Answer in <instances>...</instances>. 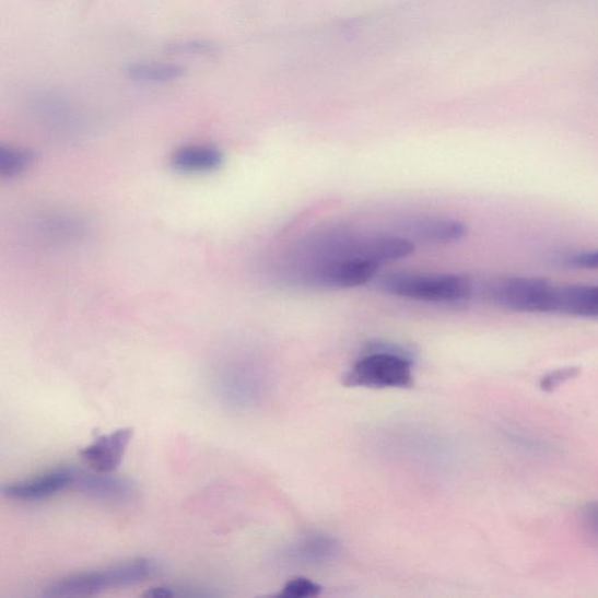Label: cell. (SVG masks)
Instances as JSON below:
<instances>
[{
  "label": "cell",
  "mask_w": 598,
  "mask_h": 598,
  "mask_svg": "<svg viewBox=\"0 0 598 598\" xmlns=\"http://www.w3.org/2000/svg\"><path fill=\"white\" fill-rule=\"evenodd\" d=\"M577 374L578 370L574 367L556 370L550 374L544 375L543 379L541 380V388L546 391H552L561 384L576 377Z\"/></svg>",
  "instance_id": "obj_18"
},
{
  "label": "cell",
  "mask_w": 598,
  "mask_h": 598,
  "mask_svg": "<svg viewBox=\"0 0 598 598\" xmlns=\"http://www.w3.org/2000/svg\"><path fill=\"white\" fill-rule=\"evenodd\" d=\"M33 162L32 152L16 146H0V176L3 178L19 177L25 173Z\"/></svg>",
  "instance_id": "obj_15"
},
{
  "label": "cell",
  "mask_w": 598,
  "mask_h": 598,
  "mask_svg": "<svg viewBox=\"0 0 598 598\" xmlns=\"http://www.w3.org/2000/svg\"><path fill=\"white\" fill-rule=\"evenodd\" d=\"M583 523L587 531L598 538V503L589 504L583 512Z\"/></svg>",
  "instance_id": "obj_20"
},
{
  "label": "cell",
  "mask_w": 598,
  "mask_h": 598,
  "mask_svg": "<svg viewBox=\"0 0 598 598\" xmlns=\"http://www.w3.org/2000/svg\"><path fill=\"white\" fill-rule=\"evenodd\" d=\"M338 543L328 536H310L301 540L292 554L306 563H323L333 559Z\"/></svg>",
  "instance_id": "obj_13"
},
{
  "label": "cell",
  "mask_w": 598,
  "mask_h": 598,
  "mask_svg": "<svg viewBox=\"0 0 598 598\" xmlns=\"http://www.w3.org/2000/svg\"><path fill=\"white\" fill-rule=\"evenodd\" d=\"M126 74L137 81L169 82L181 78L185 70L176 63H133L127 67Z\"/></svg>",
  "instance_id": "obj_14"
},
{
  "label": "cell",
  "mask_w": 598,
  "mask_h": 598,
  "mask_svg": "<svg viewBox=\"0 0 598 598\" xmlns=\"http://www.w3.org/2000/svg\"><path fill=\"white\" fill-rule=\"evenodd\" d=\"M349 387L409 388L413 386V361L400 347L379 344L370 348L345 374Z\"/></svg>",
  "instance_id": "obj_2"
},
{
  "label": "cell",
  "mask_w": 598,
  "mask_h": 598,
  "mask_svg": "<svg viewBox=\"0 0 598 598\" xmlns=\"http://www.w3.org/2000/svg\"><path fill=\"white\" fill-rule=\"evenodd\" d=\"M408 231L421 243L447 245L462 241L468 228L462 222L447 219L415 220L408 225Z\"/></svg>",
  "instance_id": "obj_11"
},
{
  "label": "cell",
  "mask_w": 598,
  "mask_h": 598,
  "mask_svg": "<svg viewBox=\"0 0 598 598\" xmlns=\"http://www.w3.org/2000/svg\"><path fill=\"white\" fill-rule=\"evenodd\" d=\"M145 597H156V598H167V597H175L178 596V593L175 588L171 587H156L151 588L146 593L143 594Z\"/></svg>",
  "instance_id": "obj_21"
},
{
  "label": "cell",
  "mask_w": 598,
  "mask_h": 598,
  "mask_svg": "<svg viewBox=\"0 0 598 598\" xmlns=\"http://www.w3.org/2000/svg\"><path fill=\"white\" fill-rule=\"evenodd\" d=\"M167 52L175 55H211L216 52L218 46L203 40H187L168 44Z\"/></svg>",
  "instance_id": "obj_17"
},
{
  "label": "cell",
  "mask_w": 598,
  "mask_h": 598,
  "mask_svg": "<svg viewBox=\"0 0 598 598\" xmlns=\"http://www.w3.org/2000/svg\"><path fill=\"white\" fill-rule=\"evenodd\" d=\"M132 435V429H122L101 436L83 448L80 456L93 471L110 473L121 466Z\"/></svg>",
  "instance_id": "obj_8"
},
{
  "label": "cell",
  "mask_w": 598,
  "mask_h": 598,
  "mask_svg": "<svg viewBox=\"0 0 598 598\" xmlns=\"http://www.w3.org/2000/svg\"><path fill=\"white\" fill-rule=\"evenodd\" d=\"M555 285L538 278H504L486 286L485 296L504 310L553 314Z\"/></svg>",
  "instance_id": "obj_5"
},
{
  "label": "cell",
  "mask_w": 598,
  "mask_h": 598,
  "mask_svg": "<svg viewBox=\"0 0 598 598\" xmlns=\"http://www.w3.org/2000/svg\"><path fill=\"white\" fill-rule=\"evenodd\" d=\"M567 265L576 269L596 270L598 269V250L574 255L568 259Z\"/></svg>",
  "instance_id": "obj_19"
},
{
  "label": "cell",
  "mask_w": 598,
  "mask_h": 598,
  "mask_svg": "<svg viewBox=\"0 0 598 598\" xmlns=\"http://www.w3.org/2000/svg\"><path fill=\"white\" fill-rule=\"evenodd\" d=\"M72 489L93 499L117 504L132 502L137 494L134 485L126 478L79 469H75Z\"/></svg>",
  "instance_id": "obj_7"
},
{
  "label": "cell",
  "mask_w": 598,
  "mask_h": 598,
  "mask_svg": "<svg viewBox=\"0 0 598 598\" xmlns=\"http://www.w3.org/2000/svg\"><path fill=\"white\" fill-rule=\"evenodd\" d=\"M157 570V563L151 559H132L104 570L87 571L60 578L46 589V596H93L109 588L142 584L155 576Z\"/></svg>",
  "instance_id": "obj_1"
},
{
  "label": "cell",
  "mask_w": 598,
  "mask_h": 598,
  "mask_svg": "<svg viewBox=\"0 0 598 598\" xmlns=\"http://www.w3.org/2000/svg\"><path fill=\"white\" fill-rule=\"evenodd\" d=\"M321 587L305 577L290 579L279 594L283 598H309L320 594Z\"/></svg>",
  "instance_id": "obj_16"
},
{
  "label": "cell",
  "mask_w": 598,
  "mask_h": 598,
  "mask_svg": "<svg viewBox=\"0 0 598 598\" xmlns=\"http://www.w3.org/2000/svg\"><path fill=\"white\" fill-rule=\"evenodd\" d=\"M75 469L57 468L43 472L28 480L8 484L3 488L7 499L16 502H39L55 494L72 489Z\"/></svg>",
  "instance_id": "obj_6"
},
{
  "label": "cell",
  "mask_w": 598,
  "mask_h": 598,
  "mask_svg": "<svg viewBox=\"0 0 598 598\" xmlns=\"http://www.w3.org/2000/svg\"><path fill=\"white\" fill-rule=\"evenodd\" d=\"M304 265L294 277L301 283L327 289H350L370 282L380 266L377 263L339 258L331 255L302 256Z\"/></svg>",
  "instance_id": "obj_4"
},
{
  "label": "cell",
  "mask_w": 598,
  "mask_h": 598,
  "mask_svg": "<svg viewBox=\"0 0 598 598\" xmlns=\"http://www.w3.org/2000/svg\"><path fill=\"white\" fill-rule=\"evenodd\" d=\"M385 293L426 303H462L472 296L471 280L454 273L396 272L379 282Z\"/></svg>",
  "instance_id": "obj_3"
},
{
  "label": "cell",
  "mask_w": 598,
  "mask_h": 598,
  "mask_svg": "<svg viewBox=\"0 0 598 598\" xmlns=\"http://www.w3.org/2000/svg\"><path fill=\"white\" fill-rule=\"evenodd\" d=\"M553 314L598 319V285H555Z\"/></svg>",
  "instance_id": "obj_9"
},
{
  "label": "cell",
  "mask_w": 598,
  "mask_h": 598,
  "mask_svg": "<svg viewBox=\"0 0 598 598\" xmlns=\"http://www.w3.org/2000/svg\"><path fill=\"white\" fill-rule=\"evenodd\" d=\"M218 395L231 404L248 403L255 396L256 382L241 368H228L219 374Z\"/></svg>",
  "instance_id": "obj_12"
},
{
  "label": "cell",
  "mask_w": 598,
  "mask_h": 598,
  "mask_svg": "<svg viewBox=\"0 0 598 598\" xmlns=\"http://www.w3.org/2000/svg\"><path fill=\"white\" fill-rule=\"evenodd\" d=\"M169 163L177 173L209 174L224 163V155L214 145L189 144L174 151Z\"/></svg>",
  "instance_id": "obj_10"
}]
</instances>
